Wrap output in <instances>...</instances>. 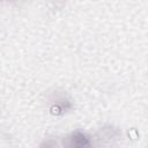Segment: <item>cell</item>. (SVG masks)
<instances>
[{"label": "cell", "instance_id": "6da1fadb", "mask_svg": "<svg viewBox=\"0 0 148 148\" xmlns=\"http://www.w3.org/2000/svg\"><path fill=\"white\" fill-rule=\"evenodd\" d=\"M73 104L71 98L65 92L54 91L50 97V111L53 114L61 116L72 109Z\"/></svg>", "mask_w": 148, "mask_h": 148}, {"label": "cell", "instance_id": "7a4b0ae2", "mask_svg": "<svg viewBox=\"0 0 148 148\" xmlns=\"http://www.w3.org/2000/svg\"><path fill=\"white\" fill-rule=\"evenodd\" d=\"M68 146L69 147H89L90 140L87 133H84L81 130H76L73 133H71L67 138Z\"/></svg>", "mask_w": 148, "mask_h": 148}, {"label": "cell", "instance_id": "3957f363", "mask_svg": "<svg viewBox=\"0 0 148 148\" xmlns=\"http://www.w3.org/2000/svg\"><path fill=\"white\" fill-rule=\"evenodd\" d=\"M0 1H2V0H0Z\"/></svg>", "mask_w": 148, "mask_h": 148}]
</instances>
